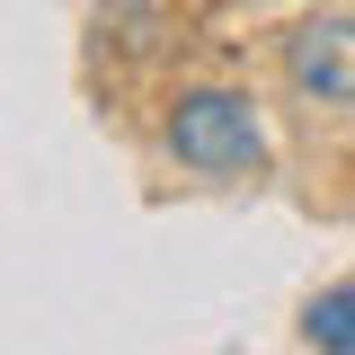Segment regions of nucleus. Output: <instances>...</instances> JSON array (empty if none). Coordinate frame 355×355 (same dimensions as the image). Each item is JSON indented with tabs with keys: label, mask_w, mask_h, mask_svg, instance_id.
I'll list each match as a JSON object with an SVG mask.
<instances>
[{
	"label": "nucleus",
	"mask_w": 355,
	"mask_h": 355,
	"mask_svg": "<svg viewBox=\"0 0 355 355\" xmlns=\"http://www.w3.org/2000/svg\"><path fill=\"white\" fill-rule=\"evenodd\" d=\"M160 142H169L178 169H196V178H249L266 160V125L240 89H178Z\"/></svg>",
	"instance_id": "nucleus-1"
},
{
	"label": "nucleus",
	"mask_w": 355,
	"mask_h": 355,
	"mask_svg": "<svg viewBox=\"0 0 355 355\" xmlns=\"http://www.w3.org/2000/svg\"><path fill=\"white\" fill-rule=\"evenodd\" d=\"M284 89L302 107H329V116H355V9H320L284 36Z\"/></svg>",
	"instance_id": "nucleus-2"
},
{
	"label": "nucleus",
	"mask_w": 355,
	"mask_h": 355,
	"mask_svg": "<svg viewBox=\"0 0 355 355\" xmlns=\"http://www.w3.org/2000/svg\"><path fill=\"white\" fill-rule=\"evenodd\" d=\"M302 338L320 355H355V284H329V293L302 311Z\"/></svg>",
	"instance_id": "nucleus-3"
}]
</instances>
